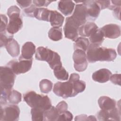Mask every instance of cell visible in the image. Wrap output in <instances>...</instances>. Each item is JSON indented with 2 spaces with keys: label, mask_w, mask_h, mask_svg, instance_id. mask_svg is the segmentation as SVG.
I'll return each mask as SVG.
<instances>
[{
  "label": "cell",
  "mask_w": 121,
  "mask_h": 121,
  "mask_svg": "<svg viewBox=\"0 0 121 121\" xmlns=\"http://www.w3.org/2000/svg\"><path fill=\"white\" fill-rule=\"evenodd\" d=\"M59 113L60 114L66 111L68 109V104H67L64 101H62L60 102L55 107Z\"/></svg>",
  "instance_id": "obj_37"
},
{
  "label": "cell",
  "mask_w": 121,
  "mask_h": 121,
  "mask_svg": "<svg viewBox=\"0 0 121 121\" xmlns=\"http://www.w3.org/2000/svg\"><path fill=\"white\" fill-rule=\"evenodd\" d=\"M20 110L15 104H9L2 108L0 110V121H17L19 119Z\"/></svg>",
  "instance_id": "obj_8"
},
{
  "label": "cell",
  "mask_w": 121,
  "mask_h": 121,
  "mask_svg": "<svg viewBox=\"0 0 121 121\" xmlns=\"http://www.w3.org/2000/svg\"><path fill=\"white\" fill-rule=\"evenodd\" d=\"M5 47L8 53L13 57H17L20 53L19 45L13 38L8 43Z\"/></svg>",
  "instance_id": "obj_21"
},
{
  "label": "cell",
  "mask_w": 121,
  "mask_h": 121,
  "mask_svg": "<svg viewBox=\"0 0 121 121\" xmlns=\"http://www.w3.org/2000/svg\"><path fill=\"white\" fill-rule=\"evenodd\" d=\"M32 0H17V4L22 8H26L31 5Z\"/></svg>",
  "instance_id": "obj_41"
},
{
  "label": "cell",
  "mask_w": 121,
  "mask_h": 121,
  "mask_svg": "<svg viewBox=\"0 0 121 121\" xmlns=\"http://www.w3.org/2000/svg\"><path fill=\"white\" fill-rule=\"evenodd\" d=\"M73 119V115L67 110L59 114L57 119L58 121H71Z\"/></svg>",
  "instance_id": "obj_33"
},
{
  "label": "cell",
  "mask_w": 121,
  "mask_h": 121,
  "mask_svg": "<svg viewBox=\"0 0 121 121\" xmlns=\"http://www.w3.org/2000/svg\"><path fill=\"white\" fill-rule=\"evenodd\" d=\"M53 73L55 77L59 80H66L68 79L69 74L62 66L54 68L53 69Z\"/></svg>",
  "instance_id": "obj_27"
},
{
  "label": "cell",
  "mask_w": 121,
  "mask_h": 121,
  "mask_svg": "<svg viewBox=\"0 0 121 121\" xmlns=\"http://www.w3.org/2000/svg\"><path fill=\"white\" fill-rule=\"evenodd\" d=\"M48 36L50 39L54 41H58L62 38V29L61 27H52L48 32Z\"/></svg>",
  "instance_id": "obj_26"
},
{
  "label": "cell",
  "mask_w": 121,
  "mask_h": 121,
  "mask_svg": "<svg viewBox=\"0 0 121 121\" xmlns=\"http://www.w3.org/2000/svg\"><path fill=\"white\" fill-rule=\"evenodd\" d=\"M98 104L101 109L105 110H112L116 106L115 100L107 96H101L98 100Z\"/></svg>",
  "instance_id": "obj_17"
},
{
  "label": "cell",
  "mask_w": 121,
  "mask_h": 121,
  "mask_svg": "<svg viewBox=\"0 0 121 121\" xmlns=\"http://www.w3.org/2000/svg\"><path fill=\"white\" fill-rule=\"evenodd\" d=\"M71 82L73 83L74 91L76 95H77L78 93H81L85 90L86 86V84L85 82H84V81L78 79L76 81Z\"/></svg>",
  "instance_id": "obj_31"
},
{
  "label": "cell",
  "mask_w": 121,
  "mask_h": 121,
  "mask_svg": "<svg viewBox=\"0 0 121 121\" xmlns=\"http://www.w3.org/2000/svg\"><path fill=\"white\" fill-rule=\"evenodd\" d=\"M59 113L56 107L52 106L44 112V121H57Z\"/></svg>",
  "instance_id": "obj_25"
},
{
  "label": "cell",
  "mask_w": 121,
  "mask_h": 121,
  "mask_svg": "<svg viewBox=\"0 0 121 121\" xmlns=\"http://www.w3.org/2000/svg\"><path fill=\"white\" fill-rule=\"evenodd\" d=\"M101 29L104 37L106 38L115 39L121 35L120 26L116 24H107L101 28Z\"/></svg>",
  "instance_id": "obj_14"
},
{
  "label": "cell",
  "mask_w": 121,
  "mask_h": 121,
  "mask_svg": "<svg viewBox=\"0 0 121 121\" xmlns=\"http://www.w3.org/2000/svg\"><path fill=\"white\" fill-rule=\"evenodd\" d=\"M35 52V45L31 42H27L23 45L20 57L25 59H31Z\"/></svg>",
  "instance_id": "obj_18"
},
{
  "label": "cell",
  "mask_w": 121,
  "mask_h": 121,
  "mask_svg": "<svg viewBox=\"0 0 121 121\" xmlns=\"http://www.w3.org/2000/svg\"><path fill=\"white\" fill-rule=\"evenodd\" d=\"M35 58L38 60L47 62L52 69L61 63L60 56L57 52L43 46L37 48Z\"/></svg>",
  "instance_id": "obj_3"
},
{
  "label": "cell",
  "mask_w": 121,
  "mask_h": 121,
  "mask_svg": "<svg viewBox=\"0 0 121 121\" xmlns=\"http://www.w3.org/2000/svg\"><path fill=\"white\" fill-rule=\"evenodd\" d=\"M13 35L9 33L6 30L4 32H0V47H5L8 43L13 39Z\"/></svg>",
  "instance_id": "obj_32"
},
{
  "label": "cell",
  "mask_w": 121,
  "mask_h": 121,
  "mask_svg": "<svg viewBox=\"0 0 121 121\" xmlns=\"http://www.w3.org/2000/svg\"><path fill=\"white\" fill-rule=\"evenodd\" d=\"M64 17L56 10H51L49 22L53 27H60L64 22Z\"/></svg>",
  "instance_id": "obj_20"
},
{
  "label": "cell",
  "mask_w": 121,
  "mask_h": 121,
  "mask_svg": "<svg viewBox=\"0 0 121 121\" xmlns=\"http://www.w3.org/2000/svg\"><path fill=\"white\" fill-rule=\"evenodd\" d=\"M22 95L21 94L15 90H11L8 97V102L9 103L14 104H18L21 101Z\"/></svg>",
  "instance_id": "obj_28"
},
{
  "label": "cell",
  "mask_w": 121,
  "mask_h": 121,
  "mask_svg": "<svg viewBox=\"0 0 121 121\" xmlns=\"http://www.w3.org/2000/svg\"><path fill=\"white\" fill-rule=\"evenodd\" d=\"M97 25L91 22H86L79 26L78 28V35L82 37H89L93 33L98 29Z\"/></svg>",
  "instance_id": "obj_16"
},
{
  "label": "cell",
  "mask_w": 121,
  "mask_h": 121,
  "mask_svg": "<svg viewBox=\"0 0 121 121\" xmlns=\"http://www.w3.org/2000/svg\"><path fill=\"white\" fill-rule=\"evenodd\" d=\"M37 8H36V7L34 4H31L29 7L24 9V14L26 16H27L29 17H35V13Z\"/></svg>",
  "instance_id": "obj_34"
},
{
  "label": "cell",
  "mask_w": 121,
  "mask_h": 121,
  "mask_svg": "<svg viewBox=\"0 0 121 121\" xmlns=\"http://www.w3.org/2000/svg\"><path fill=\"white\" fill-rule=\"evenodd\" d=\"M79 26L70 17L66 19L64 26V33L66 38L75 41L78 37V28Z\"/></svg>",
  "instance_id": "obj_9"
},
{
  "label": "cell",
  "mask_w": 121,
  "mask_h": 121,
  "mask_svg": "<svg viewBox=\"0 0 121 121\" xmlns=\"http://www.w3.org/2000/svg\"><path fill=\"white\" fill-rule=\"evenodd\" d=\"M71 17L79 26L84 24L86 21L85 6L83 3L77 4Z\"/></svg>",
  "instance_id": "obj_13"
},
{
  "label": "cell",
  "mask_w": 121,
  "mask_h": 121,
  "mask_svg": "<svg viewBox=\"0 0 121 121\" xmlns=\"http://www.w3.org/2000/svg\"><path fill=\"white\" fill-rule=\"evenodd\" d=\"M20 9L16 6L10 7L7 11L9 21L6 31L11 35L17 33L23 27V21L20 17Z\"/></svg>",
  "instance_id": "obj_4"
},
{
  "label": "cell",
  "mask_w": 121,
  "mask_h": 121,
  "mask_svg": "<svg viewBox=\"0 0 121 121\" xmlns=\"http://www.w3.org/2000/svg\"><path fill=\"white\" fill-rule=\"evenodd\" d=\"M112 75V72L106 69H100L92 74V79L94 81L99 83H105L109 80Z\"/></svg>",
  "instance_id": "obj_15"
},
{
  "label": "cell",
  "mask_w": 121,
  "mask_h": 121,
  "mask_svg": "<svg viewBox=\"0 0 121 121\" xmlns=\"http://www.w3.org/2000/svg\"><path fill=\"white\" fill-rule=\"evenodd\" d=\"M75 3L72 0H60L58 3V9L65 16L70 15L74 9Z\"/></svg>",
  "instance_id": "obj_19"
},
{
  "label": "cell",
  "mask_w": 121,
  "mask_h": 121,
  "mask_svg": "<svg viewBox=\"0 0 121 121\" xmlns=\"http://www.w3.org/2000/svg\"><path fill=\"white\" fill-rule=\"evenodd\" d=\"M83 4L86 9V19L88 21H95L98 17L100 8L98 5L94 0H84Z\"/></svg>",
  "instance_id": "obj_11"
},
{
  "label": "cell",
  "mask_w": 121,
  "mask_h": 121,
  "mask_svg": "<svg viewBox=\"0 0 121 121\" xmlns=\"http://www.w3.org/2000/svg\"><path fill=\"white\" fill-rule=\"evenodd\" d=\"M23 98L26 103L32 108H40L45 111L52 106L51 100L47 95L38 94L33 91L26 93Z\"/></svg>",
  "instance_id": "obj_2"
},
{
  "label": "cell",
  "mask_w": 121,
  "mask_h": 121,
  "mask_svg": "<svg viewBox=\"0 0 121 121\" xmlns=\"http://www.w3.org/2000/svg\"><path fill=\"white\" fill-rule=\"evenodd\" d=\"M18 60L19 61L17 60H11L7 64V66L9 67L16 75L25 73L31 69L33 58L25 59L19 57Z\"/></svg>",
  "instance_id": "obj_5"
},
{
  "label": "cell",
  "mask_w": 121,
  "mask_h": 121,
  "mask_svg": "<svg viewBox=\"0 0 121 121\" xmlns=\"http://www.w3.org/2000/svg\"><path fill=\"white\" fill-rule=\"evenodd\" d=\"M89 40L91 43L101 46L104 40V36L101 28H98L89 36Z\"/></svg>",
  "instance_id": "obj_22"
},
{
  "label": "cell",
  "mask_w": 121,
  "mask_h": 121,
  "mask_svg": "<svg viewBox=\"0 0 121 121\" xmlns=\"http://www.w3.org/2000/svg\"><path fill=\"white\" fill-rule=\"evenodd\" d=\"M74 67L76 70L82 72L86 69L87 61L86 52L81 50H75L73 54Z\"/></svg>",
  "instance_id": "obj_10"
},
{
  "label": "cell",
  "mask_w": 121,
  "mask_h": 121,
  "mask_svg": "<svg viewBox=\"0 0 121 121\" xmlns=\"http://www.w3.org/2000/svg\"><path fill=\"white\" fill-rule=\"evenodd\" d=\"M53 92L56 95L64 98L76 96L74 91L73 83L69 80L65 82H57L53 86Z\"/></svg>",
  "instance_id": "obj_7"
},
{
  "label": "cell",
  "mask_w": 121,
  "mask_h": 121,
  "mask_svg": "<svg viewBox=\"0 0 121 121\" xmlns=\"http://www.w3.org/2000/svg\"><path fill=\"white\" fill-rule=\"evenodd\" d=\"M52 83L47 79H43L39 83V87L41 92L47 94L49 93L52 88Z\"/></svg>",
  "instance_id": "obj_30"
},
{
  "label": "cell",
  "mask_w": 121,
  "mask_h": 121,
  "mask_svg": "<svg viewBox=\"0 0 121 121\" xmlns=\"http://www.w3.org/2000/svg\"><path fill=\"white\" fill-rule=\"evenodd\" d=\"M110 81L115 85H118L121 86V78L120 74H114L112 75L110 78Z\"/></svg>",
  "instance_id": "obj_40"
},
{
  "label": "cell",
  "mask_w": 121,
  "mask_h": 121,
  "mask_svg": "<svg viewBox=\"0 0 121 121\" xmlns=\"http://www.w3.org/2000/svg\"><path fill=\"white\" fill-rule=\"evenodd\" d=\"M99 121H117L121 120V112L120 109L116 107L110 110H100L97 114Z\"/></svg>",
  "instance_id": "obj_12"
},
{
  "label": "cell",
  "mask_w": 121,
  "mask_h": 121,
  "mask_svg": "<svg viewBox=\"0 0 121 121\" xmlns=\"http://www.w3.org/2000/svg\"><path fill=\"white\" fill-rule=\"evenodd\" d=\"M51 11L46 8H37L35 10L34 17L38 20L49 22Z\"/></svg>",
  "instance_id": "obj_23"
},
{
  "label": "cell",
  "mask_w": 121,
  "mask_h": 121,
  "mask_svg": "<svg viewBox=\"0 0 121 121\" xmlns=\"http://www.w3.org/2000/svg\"><path fill=\"white\" fill-rule=\"evenodd\" d=\"M86 59L89 63L97 61H111L115 60L117 53L114 49L89 44L86 50Z\"/></svg>",
  "instance_id": "obj_1"
},
{
  "label": "cell",
  "mask_w": 121,
  "mask_h": 121,
  "mask_svg": "<svg viewBox=\"0 0 121 121\" xmlns=\"http://www.w3.org/2000/svg\"><path fill=\"white\" fill-rule=\"evenodd\" d=\"M44 110L37 108H32L31 110L32 120L33 121H44Z\"/></svg>",
  "instance_id": "obj_29"
},
{
  "label": "cell",
  "mask_w": 121,
  "mask_h": 121,
  "mask_svg": "<svg viewBox=\"0 0 121 121\" xmlns=\"http://www.w3.org/2000/svg\"><path fill=\"white\" fill-rule=\"evenodd\" d=\"M120 11H121V6L117 7L116 8H115L113 10V14L114 16L116 17V18L119 20L120 19Z\"/></svg>",
  "instance_id": "obj_42"
},
{
  "label": "cell",
  "mask_w": 121,
  "mask_h": 121,
  "mask_svg": "<svg viewBox=\"0 0 121 121\" xmlns=\"http://www.w3.org/2000/svg\"><path fill=\"white\" fill-rule=\"evenodd\" d=\"M95 2L99 6L101 10L105 9H109L111 5V0H96Z\"/></svg>",
  "instance_id": "obj_39"
},
{
  "label": "cell",
  "mask_w": 121,
  "mask_h": 121,
  "mask_svg": "<svg viewBox=\"0 0 121 121\" xmlns=\"http://www.w3.org/2000/svg\"><path fill=\"white\" fill-rule=\"evenodd\" d=\"M15 74L8 66L0 68V89H12L16 78Z\"/></svg>",
  "instance_id": "obj_6"
},
{
  "label": "cell",
  "mask_w": 121,
  "mask_h": 121,
  "mask_svg": "<svg viewBox=\"0 0 121 121\" xmlns=\"http://www.w3.org/2000/svg\"><path fill=\"white\" fill-rule=\"evenodd\" d=\"M75 121H96V119L94 116H87L85 114H81L76 116Z\"/></svg>",
  "instance_id": "obj_38"
},
{
  "label": "cell",
  "mask_w": 121,
  "mask_h": 121,
  "mask_svg": "<svg viewBox=\"0 0 121 121\" xmlns=\"http://www.w3.org/2000/svg\"><path fill=\"white\" fill-rule=\"evenodd\" d=\"M52 1L49 0H34L33 1L34 4L38 8L41 7H47Z\"/></svg>",
  "instance_id": "obj_35"
},
{
  "label": "cell",
  "mask_w": 121,
  "mask_h": 121,
  "mask_svg": "<svg viewBox=\"0 0 121 121\" xmlns=\"http://www.w3.org/2000/svg\"><path fill=\"white\" fill-rule=\"evenodd\" d=\"M89 45V40L84 37H78L74 43V49L76 50H81L86 52Z\"/></svg>",
  "instance_id": "obj_24"
},
{
  "label": "cell",
  "mask_w": 121,
  "mask_h": 121,
  "mask_svg": "<svg viewBox=\"0 0 121 121\" xmlns=\"http://www.w3.org/2000/svg\"><path fill=\"white\" fill-rule=\"evenodd\" d=\"M0 32H4L6 30L7 27L8 26V19L7 17L3 14H0Z\"/></svg>",
  "instance_id": "obj_36"
}]
</instances>
